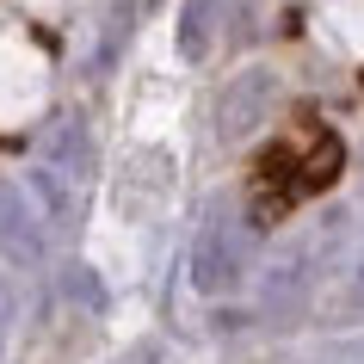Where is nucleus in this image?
Listing matches in <instances>:
<instances>
[{
  "mask_svg": "<svg viewBox=\"0 0 364 364\" xmlns=\"http://www.w3.org/2000/svg\"><path fill=\"white\" fill-rule=\"evenodd\" d=\"M43 154H50V167H56L62 179H75V186L93 173V136H87L80 117H56L50 136H43Z\"/></svg>",
  "mask_w": 364,
  "mask_h": 364,
  "instance_id": "obj_4",
  "label": "nucleus"
},
{
  "mask_svg": "<svg viewBox=\"0 0 364 364\" xmlns=\"http://www.w3.org/2000/svg\"><path fill=\"white\" fill-rule=\"evenodd\" d=\"M210 19H216V0H192L186 6V25H179V50L186 56H204L210 50Z\"/></svg>",
  "mask_w": 364,
  "mask_h": 364,
  "instance_id": "obj_5",
  "label": "nucleus"
},
{
  "mask_svg": "<svg viewBox=\"0 0 364 364\" xmlns=\"http://www.w3.org/2000/svg\"><path fill=\"white\" fill-rule=\"evenodd\" d=\"M0 253L13 266H38L43 259V229H38V216H31L19 186H0Z\"/></svg>",
  "mask_w": 364,
  "mask_h": 364,
  "instance_id": "obj_3",
  "label": "nucleus"
},
{
  "mask_svg": "<svg viewBox=\"0 0 364 364\" xmlns=\"http://www.w3.org/2000/svg\"><path fill=\"white\" fill-rule=\"evenodd\" d=\"M272 75L266 68H247V75H235V87L223 93V105H216V130L229 136V142H241L247 130H259V117L272 112Z\"/></svg>",
  "mask_w": 364,
  "mask_h": 364,
  "instance_id": "obj_2",
  "label": "nucleus"
},
{
  "mask_svg": "<svg viewBox=\"0 0 364 364\" xmlns=\"http://www.w3.org/2000/svg\"><path fill=\"white\" fill-rule=\"evenodd\" d=\"M13 321H19V303H13V284L0 278V352H6V340H13Z\"/></svg>",
  "mask_w": 364,
  "mask_h": 364,
  "instance_id": "obj_8",
  "label": "nucleus"
},
{
  "mask_svg": "<svg viewBox=\"0 0 364 364\" xmlns=\"http://www.w3.org/2000/svg\"><path fill=\"white\" fill-rule=\"evenodd\" d=\"M124 364H167V346H161V340H142V346H136V352H130Z\"/></svg>",
  "mask_w": 364,
  "mask_h": 364,
  "instance_id": "obj_9",
  "label": "nucleus"
},
{
  "mask_svg": "<svg viewBox=\"0 0 364 364\" xmlns=\"http://www.w3.org/2000/svg\"><path fill=\"white\" fill-rule=\"evenodd\" d=\"M241 266H247V235H241V223L229 210H210L204 229H198V241H192V284L204 296H223V290H235Z\"/></svg>",
  "mask_w": 364,
  "mask_h": 364,
  "instance_id": "obj_1",
  "label": "nucleus"
},
{
  "mask_svg": "<svg viewBox=\"0 0 364 364\" xmlns=\"http://www.w3.org/2000/svg\"><path fill=\"white\" fill-rule=\"evenodd\" d=\"M31 192L43 198L50 223H68V216H75V198H68V186H62V173H56V167H38V173H31Z\"/></svg>",
  "mask_w": 364,
  "mask_h": 364,
  "instance_id": "obj_6",
  "label": "nucleus"
},
{
  "mask_svg": "<svg viewBox=\"0 0 364 364\" xmlns=\"http://www.w3.org/2000/svg\"><path fill=\"white\" fill-rule=\"evenodd\" d=\"M68 303H80L87 315H105V284H99V272L93 266H68Z\"/></svg>",
  "mask_w": 364,
  "mask_h": 364,
  "instance_id": "obj_7",
  "label": "nucleus"
}]
</instances>
